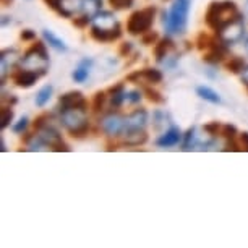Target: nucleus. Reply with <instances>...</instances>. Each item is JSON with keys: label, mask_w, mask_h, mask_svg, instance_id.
<instances>
[{"label": "nucleus", "mask_w": 248, "mask_h": 248, "mask_svg": "<svg viewBox=\"0 0 248 248\" xmlns=\"http://www.w3.org/2000/svg\"><path fill=\"white\" fill-rule=\"evenodd\" d=\"M238 15L237 5L231 0H224V2H211L206 12V25L214 31H221L227 23H231L233 18Z\"/></svg>", "instance_id": "1"}, {"label": "nucleus", "mask_w": 248, "mask_h": 248, "mask_svg": "<svg viewBox=\"0 0 248 248\" xmlns=\"http://www.w3.org/2000/svg\"><path fill=\"white\" fill-rule=\"evenodd\" d=\"M135 0H109V3L117 10H124V8H130L133 5Z\"/></svg>", "instance_id": "33"}, {"label": "nucleus", "mask_w": 248, "mask_h": 248, "mask_svg": "<svg viewBox=\"0 0 248 248\" xmlns=\"http://www.w3.org/2000/svg\"><path fill=\"white\" fill-rule=\"evenodd\" d=\"M156 41H157V32H153V31L144 32V36H143V44L151 46L153 43H156Z\"/></svg>", "instance_id": "35"}, {"label": "nucleus", "mask_w": 248, "mask_h": 248, "mask_svg": "<svg viewBox=\"0 0 248 248\" xmlns=\"http://www.w3.org/2000/svg\"><path fill=\"white\" fill-rule=\"evenodd\" d=\"M106 101H107V96H106V93H96V96H94V101H93V110L96 112V114H101L102 110H104V107H106Z\"/></svg>", "instance_id": "25"}, {"label": "nucleus", "mask_w": 248, "mask_h": 248, "mask_svg": "<svg viewBox=\"0 0 248 248\" xmlns=\"http://www.w3.org/2000/svg\"><path fill=\"white\" fill-rule=\"evenodd\" d=\"M127 101L130 102V104H138V102L141 101V93H140V91L127 93Z\"/></svg>", "instance_id": "37"}, {"label": "nucleus", "mask_w": 248, "mask_h": 248, "mask_svg": "<svg viewBox=\"0 0 248 248\" xmlns=\"http://www.w3.org/2000/svg\"><path fill=\"white\" fill-rule=\"evenodd\" d=\"M191 0H175L169 13H164V26L170 34H184L188 21Z\"/></svg>", "instance_id": "2"}, {"label": "nucleus", "mask_w": 248, "mask_h": 248, "mask_svg": "<svg viewBox=\"0 0 248 248\" xmlns=\"http://www.w3.org/2000/svg\"><path fill=\"white\" fill-rule=\"evenodd\" d=\"M154 15H156V8L154 7H148L132 13V16L127 21V31L133 36L148 32L154 23Z\"/></svg>", "instance_id": "5"}, {"label": "nucleus", "mask_w": 248, "mask_h": 248, "mask_svg": "<svg viewBox=\"0 0 248 248\" xmlns=\"http://www.w3.org/2000/svg\"><path fill=\"white\" fill-rule=\"evenodd\" d=\"M221 128L222 127L217 124V122H211V124H206L204 127H203V130L209 135V137H216L217 133H221Z\"/></svg>", "instance_id": "32"}, {"label": "nucleus", "mask_w": 248, "mask_h": 248, "mask_svg": "<svg viewBox=\"0 0 248 248\" xmlns=\"http://www.w3.org/2000/svg\"><path fill=\"white\" fill-rule=\"evenodd\" d=\"M101 128L102 132L109 137H120L124 135L127 124H125V117H122L120 114H107L104 119L101 120Z\"/></svg>", "instance_id": "8"}, {"label": "nucleus", "mask_w": 248, "mask_h": 248, "mask_svg": "<svg viewBox=\"0 0 248 248\" xmlns=\"http://www.w3.org/2000/svg\"><path fill=\"white\" fill-rule=\"evenodd\" d=\"M243 68H245V62L240 57H233L231 59V62H227V70L232 73H242Z\"/></svg>", "instance_id": "27"}, {"label": "nucleus", "mask_w": 248, "mask_h": 248, "mask_svg": "<svg viewBox=\"0 0 248 248\" xmlns=\"http://www.w3.org/2000/svg\"><path fill=\"white\" fill-rule=\"evenodd\" d=\"M93 26L101 28V30H115L119 28V21L109 12H99L93 16Z\"/></svg>", "instance_id": "15"}, {"label": "nucleus", "mask_w": 248, "mask_h": 248, "mask_svg": "<svg viewBox=\"0 0 248 248\" xmlns=\"http://www.w3.org/2000/svg\"><path fill=\"white\" fill-rule=\"evenodd\" d=\"M125 130H144L148 124V112L144 109H135L132 114L125 117Z\"/></svg>", "instance_id": "10"}, {"label": "nucleus", "mask_w": 248, "mask_h": 248, "mask_svg": "<svg viewBox=\"0 0 248 248\" xmlns=\"http://www.w3.org/2000/svg\"><path fill=\"white\" fill-rule=\"evenodd\" d=\"M60 122H62V125L68 130V133L73 138H83L90 130L86 109H83V107L60 110Z\"/></svg>", "instance_id": "3"}, {"label": "nucleus", "mask_w": 248, "mask_h": 248, "mask_svg": "<svg viewBox=\"0 0 248 248\" xmlns=\"http://www.w3.org/2000/svg\"><path fill=\"white\" fill-rule=\"evenodd\" d=\"M144 93H146L148 99L151 102H154V104H162V102H164V97L159 94L157 91L151 90V88H144Z\"/></svg>", "instance_id": "31"}, {"label": "nucleus", "mask_w": 248, "mask_h": 248, "mask_svg": "<svg viewBox=\"0 0 248 248\" xmlns=\"http://www.w3.org/2000/svg\"><path fill=\"white\" fill-rule=\"evenodd\" d=\"M245 49H247V52H248V39L245 41Z\"/></svg>", "instance_id": "44"}, {"label": "nucleus", "mask_w": 248, "mask_h": 248, "mask_svg": "<svg viewBox=\"0 0 248 248\" xmlns=\"http://www.w3.org/2000/svg\"><path fill=\"white\" fill-rule=\"evenodd\" d=\"M43 37L46 39V43L50 46V47H54L55 50H59V52H67V46H65V43L60 39V37L55 36L52 31L44 30L43 31Z\"/></svg>", "instance_id": "21"}, {"label": "nucleus", "mask_w": 248, "mask_h": 248, "mask_svg": "<svg viewBox=\"0 0 248 248\" xmlns=\"http://www.w3.org/2000/svg\"><path fill=\"white\" fill-rule=\"evenodd\" d=\"M196 146V135H195V127L188 128V132L185 133L184 137V151H190Z\"/></svg>", "instance_id": "24"}, {"label": "nucleus", "mask_w": 248, "mask_h": 248, "mask_svg": "<svg viewBox=\"0 0 248 248\" xmlns=\"http://www.w3.org/2000/svg\"><path fill=\"white\" fill-rule=\"evenodd\" d=\"M91 67H93V60L91 59H83L81 62L78 63L77 70L73 72V79L77 83H85L88 77H90V72H91Z\"/></svg>", "instance_id": "18"}, {"label": "nucleus", "mask_w": 248, "mask_h": 248, "mask_svg": "<svg viewBox=\"0 0 248 248\" xmlns=\"http://www.w3.org/2000/svg\"><path fill=\"white\" fill-rule=\"evenodd\" d=\"M91 20H93V18L90 15H83V16H79V18H75L73 25L78 26V28H85V26H88V23H90Z\"/></svg>", "instance_id": "36"}, {"label": "nucleus", "mask_w": 248, "mask_h": 248, "mask_svg": "<svg viewBox=\"0 0 248 248\" xmlns=\"http://www.w3.org/2000/svg\"><path fill=\"white\" fill-rule=\"evenodd\" d=\"M148 141V135L144 130H125L124 132V144L127 146H140Z\"/></svg>", "instance_id": "17"}, {"label": "nucleus", "mask_w": 248, "mask_h": 248, "mask_svg": "<svg viewBox=\"0 0 248 248\" xmlns=\"http://www.w3.org/2000/svg\"><path fill=\"white\" fill-rule=\"evenodd\" d=\"M12 120H13V110H12V107H3V109H2V124H0V128L5 130L8 125H10Z\"/></svg>", "instance_id": "29"}, {"label": "nucleus", "mask_w": 248, "mask_h": 248, "mask_svg": "<svg viewBox=\"0 0 248 248\" xmlns=\"http://www.w3.org/2000/svg\"><path fill=\"white\" fill-rule=\"evenodd\" d=\"M128 81H140V79H143V81L146 83H153V85H156V83H161L162 81V73L159 72L156 68H146V70H141V72H135L132 75H128Z\"/></svg>", "instance_id": "12"}, {"label": "nucleus", "mask_w": 248, "mask_h": 248, "mask_svg": "<svg viewBox=\"0 0 248 248\" xmlns=\"http://www.w3.org/2000/svg\"><path fill=\"white\" fill-rule=\"evenodd\" d=\"M214 43H216V39L209 37L208 34H204V32H203V34H200V36H198V49H200V50H204V49L208 50Z\"/></svg>", "instance_id": "28"}, {"label": "nucleus", "mask_w": 248, "mask_h": 248, "mask_svg": "<svg viewBox=\"0 0 248 248\" xmlns=\"http://www.w3.org/2000/svg\"><path fill=\"white\" fill-rule=\"evenodd\" d=\"M2 2L5 3V5H10V3L13 2V0H2Z\"/></svg>", "instance_id": "43"}, {"label": "nucleus", "mask_w": 248, "mask_h": 248, "mask_svg": "<svg viewBox=\"0 0 248 248\" xmlns=\"http://www.w3.org/2000/svg\"><path fill=\"white\" fill-rule=\"evenodd\" d=\"M243 31H245L243 16L238 13L231 23H227L221 31H217V34H219V39H221L224 44H235L242 39Z\"/></svg>", "instance_id": "6"}, {"label": "nucleus", "mask_w": 248, "mask_h": 248, "mask_svg": "<svg viewBox=\"0 0 248 248\" xmlns=\"http://www.w3.org/2000/svg\"><path fill=\"white\" fill-rule=\"evenodd\" d=\"M52 93H54V88L50 85H46L44 88H41L39 93L36 94V99H34L36 106L37 107H44L50 101V97H52Z\"/></svg>", "instance_id": "23"}, {"label": "nucleus", "mask_w": 248, "mask_h": 248, "mask_svg": "<svg viewBox=\"0 0 248 248\" xmlns=\"http://www.w3.org/2000/svg\"><path fill=\"white\" fill-rule=\"evenodd\" d=\"M26 127H28V117H21V119L18 120V124L13 125V132L21 135L26 130Z\"/></svg>", "instance_id": "34"}, {"label": "nucleus", "mask_w": 248, "mask_h": 248, "mask_svg": "<svg viewBox=\"0 0 248 248\" xmlns=\"http://www.w3.org/2000/svg\"><path fill=\"white\" fill-rule=\"evenodd\" d=\"M37 135H39V137L44 140V143L47 144L49 148H52L54 151H70V148L63 143L62 135L59 133V130L52 127L50 124L37 130Z\"/></svg>", "instance_id": "7"}, {"label": "nucleus", "mask_w": 248, "mask_h": 248, "mask_svg": "<svg viewBox=\"0 0 248 248\" xmlns=\"http://www.w3.org/2000/svg\"><path fill=\"white\" fill-rule=\"evenodd\" d=\"M21 67L31 72H37L43 77L49 68V55L43 43H36L31 49H28L21 57Z\"/></svg>", "instance_id": "4"}, {"label": "nucleus", "mask_w": 248, "mask_h": 248, "mask_svg": "<svg viewBox=\"0 0 248 248\" xmlns=\"http://www.w3.org/2000/svg\"><path fill=\"white\" fill-rule=\"evenodd\" d=\"M182 141V132L179 127H170L161 138H157L156 144L159 148H170L177 146Z\"/></svg>", "instance_id": "14"}, {"label": "nucleus", "mask_w": 248, "mask_h": 248, "mask_svg": "<svg viewBox=\"0 0 248 248\" xmlns=\"http://www.w3.org/2000/svg\"><path fill=\"white\" fill-rule=\"evenodd\" d=\"M34 37H36V32L31 31V30H25L21 32V39L23 41H31V39H34Z\"/></svg>", "instance_id": "40"}, {"label": "nucleus", "mask_w": 248, "mask_h": 248, "mask_svg": "<svg viewBox=\"0 0 248 248\" xmlns=\"http://www.w3.org/2000/svg\"><path fill=\"white\" fill-rule=\"evenodd\" d=\"M196 93H198V96L201 99L211 102V104H221V96H219L216 91H213L211 88L200 86V88H196Z\"/></svg>", "instance_id": "22"}, {"label": "nucleus", "mask_w": 248, "mask_h": 248, "mask_svg": "<svg viewBox=\"0 0 248 248\" xmlns=\"http://www.w3.org/2000/svg\"><path fill=\"white\" fill-rule=\"evenodd\" d=\"M110 94V106L112 109H117L124 104V101H127V93H125V86L124 83H119L117 86H112L109 90Z\"/></svg>", "instance_id": "19"}, {"label": "nucleus", "mask_w": 248, "mask_h": 248, "mask_svg": "<svg viewBox=\"0 0 248 248\" xmlns=\"http://www.w3.org/2000/svg\"><path fill=\"white\" fill-rule=\"evenodd\" d=\"M221 135L226 140H235V137H237V128L233 127V125L227 124V125H224V127L221 128Z\"/></svg>", "instance_id": "30"}, {"label": "nucleus", "mask_w": 248, "mask_h": 248, "mask_svg": "<svg viewBox=\"0 0 248 248\" xmlns=\"http://www.w3.org/2000/svg\"><path fill=\"white\" fill-rule=\"evenodd\" d=\"M44 3L57 13L60 12V8H62V0H44Z\"/></svg>", "instance_id": "38"}, {"label": "nucleus", "mask_w": 248, "mask_h": 248, "mask_svg": "<svg viewBox=\"0 0 248 248\" xmlns=\"http://www.w3.org/2000/svg\"><path fill=\"white\" fill-rule=\"evenodd\" d=\"M101 0H86L85 3H83V8H85L86 15H90L91 18L96 15V13H99L101 10Z\"/></svg>", "instance_id": "26"}, {"label": "nucleus", "mask_w": 248, "mask_h": 248, "mask_svg": "<svg viewBox=\"0 0 248 248\" xmlns=\"http://www.w3.org/2000/svg\"><path fill=\"white\" fill-rule=\"evenodd\" d=\"M20 60V54L15 49H7L2 50L0 54V63H2V81H5V77L8 73V70L13 68Z\"/></svg>", "instance_id": "11"}, {"label": "nucleus", "mask_w": 248, "mask_h": 248, "mask_svg": "<svg viewBox=\"0 0 248 248\" xmlns=\"http://www.w3.org/2000/svg\"><path fill=\"white\" fill-rule=\"evenodd\" d=\"M122 36L120 26L115 28V30H101V28L93 26L91 28V37L97 43H112V41L119 39Z\"/></svg>", "instance_id": "13"}, {"label": "nucleus", "mask_w": 248, "mask_h": 248, "mask_svg": "<svg viewBox=\"0 0 248 248\" xmlns=\"http://www.w3.org/2000/svg\"><path fill=\"white\" fill-rule=\"evenodd\" d=\"M78 107L88 109V102L85 99V96H83L79 91H70V93H67V94L60 96V99H59V109L60 110L78 109Z\"/></svg>", "instance_id": "9"}, {"label": "nucleus", "mask_w": 248, "mask_h": 248, "mask_svg": "<svg viewBox=\"0 0 248 248\" xmlns=\"http://www.w3.org/2000/svg\"><path fill=\"white\" fill-rule=\"evenodd\" d=\"M41 75L37 73V72H31V70H20L15 77H13V79H15V83H16V86H20V88H31L34 83L37 81V78H39Z\"/></svg>", "instance_id": "16"}, {"label": "nucleus", "mask_w": 248, "mask_h": 248, "mask_svg": "<svg viewBox=\"0 0 248 248\" xmlns=\"http://www.w3.org/2000/svg\"><path fill=\"white\" fill-rule=\"evenodd\" d=\"M130 50H132V44H130V43H124V44L120 46L119 52H120V55H128Z\"/></svg>", "instance_id": "41"}, {"label": "nucleus", "mask_w": 248, "mask_h": 248, "mask_svg": "<svg viewBox=\"0 0 248 248\" xmlns=\"http://www.w3.org/2000/svg\"><path fill=\"white\" fill-rule=\"evenodd\" d=\"M240 146L243 151H248V132H243L240 135Z\"/></svg>", "instance_id": "39"}, {"label": "nucleus", "mask_w": 248, "mask_h": 248, "mask_svg": "<svg viewBox=\"0 0 248 248\" xmlns=\"http://www.w3.org/2000/svg\"><path fill=\"white\" fill-rule=\"evenodd\" d=\"M242 81H243V85L248 88V67L242 70Z\"/></svg>", "instance_id": "42"}, {"label": "nucleus", "mask_w": 248, "mask_h": 248, "mask_svg": "<svg viewBox=\"0 0 248 248\" xmlns=\"http://www.w3.org/2000/svg\"><path fill=\"white\" fill-rule=\"evenodd\" d=\"M172 49H174V43H172L169 37H164V39L159 41L156 47H154V55H156L157 62H164V57L167 59V55H169Z\"/></svg>", "instance_id": "20"}]
</instances>
